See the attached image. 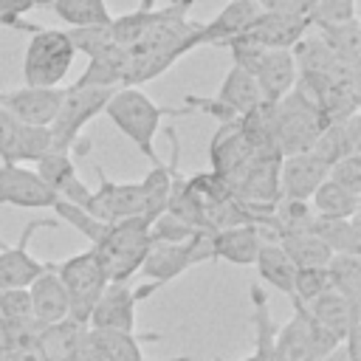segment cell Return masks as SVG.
I'll return each mask as SVG.
<instances>
[{
	"instance_id": "1",
	"label": "cell",
	"mask_w": 361,
	"mask_h": 361,
	"mask_svg": "<svg viewBox=\"0 0 361 361\" xmlns=\"http://www.w3.org/2000/svg\"><path fill=\"white\" fill-rule=\"evenodd\" d=\"M183 116L186 107H161L141 87H116L104 104V116L135 144V149L155 166L161 164L155 152V135L161 127V116Z\"/></svg>"
},
{
	"instance_id": "2",
	"label": "cell",
	"mask_w": 361,
	"mask_h": 361,
	"mask_svg": "<svg viewBox=\"0 0 361 361\" xmlns=\"http://www.w3.org/2000/svg\"><path fill=\"white\" fill-rule=\"evenodd\" d=\"M149 245H152L149 220L130 217V220L107 223L102 237L96 243H90V251H93L99 268L104 271L107 282H130L138 274L141 259L147 257Z\"/></svg>"
},
{
	"instance_id": "3",
	"label": "cell",
	"mask_w": 361,
	"mask_h": 361,
	"mask_svg": "<svg viewBox=\"0 0 361 361\" xmlns=\"http://www.w3.org/2000/svg\"><path fill=\"white\" fill-rule=\"evenodd\" d=\"M8 28L28 31V48L23 56V79L31 87H59L73 65V45L68 42L62 28H45L25 20H14Z\"/></svg>"
},
{
	"instance_id": "4",
	"label": "cell",
	"mask_w": 361,
	"mask_h": 361,
	"mask_svg": "<svg viewBox=\"0 0 361 361\" xmlns=\"http://www.w3.org/2000/svg\"><path fill=\"white\" fill-rule=\"evenodd\" d=\"M330 121L319 110V104L302 93L296 85L288 96H282L274 104V144L279 155H293V152H307L319 133Z\"/></svg>"
},
{
	"instance_id": "5",
	"label": "cell",
	"mask_w": 361,
	"mask_h": 361,
	"mask_svg": "<svg viewBox=\"0 0 361 361\" xmlns=\"http://www.w3.org/2000/svg\"><path fill=\"white\" fill-rule=\"evenodd\" d=\"M214 259L212 254V231H195L189 240L180 243H152L147 248V257L141 259V274L149 279L147 285L152 290L164 288L192 265Z\"/></svg>"
},
{
	"instance_id": "6",
	"label": "cell",
	"mask_w": 361,
	"mask_h": 361,
	"mask_svg": "<svg viewBox=\"0 0 361 361\" xmlns=\"http://www.w3.org/2000/svg\"><path fill=\"white\" fill-rule=\"evenodd\" d=\"M54 274L59 276L62 288H65V296H68V316H73L76 322L87 324V316L96 305V299L102 296V290L107 288V276L104 271L99 268L93 251H82V254H73L62 262H54L51 265Z\"/></svg>"
},
{
	"instance_id": "7",
	"label": "cell",
	"mask_w": 361,
	"mask_h": 361,
	"mask_svg": "<svg viewBox=\"0 0 361 361\" xmlns=\"http://www.w3.org/2000/svg\"><path fill=\"white\" fill-rule=\"evenodd\" d=\"M113 96L110 87H65L59 110L51 121V141H54V152H71V147L76 144L82 127L87 121H93L99 113H104L107 99Z\"/></svg>"
},
{
	"instance_id": "8",
	"label": "cell",
	"mask_w": 361,
	"mask_h": 361,
	"mask_svg": "<svg viewBox=\"0 0 361 361\" xmlns=\"http://www.w3.org/2000/svg\"><path fill=\"white\" fill-rule=\"evenodd\" d=\"M259 17V6L254 0H228L223 11H217L209 23L195 25V31L186 37V51H195L200 45L223 48L231 37L245 34V28Z\"/></svg>"
},
{
	"instance_id": "9",
	"label": "cell",
	"mask_w": 361,
	"mask_h": 361,
	"mask_svg": "<svg viewBox=\"0 0 361 361\" xmlns=\"http://www.w3.org/2000/svg\"><path fill=\"white\" fill-rule=\"evenodd\" d=\"M37 178L65 203H73L79 206L82 212H87L93 217V192L85 186V180L79 178L73 161H71V152H48L37 161Z\"/></svg>"
},
{
	"instance_id": "10",
	"label": "cell",
	"mask_w": 361,
	"mask_h": 361,
	"mask_svg": "<svg viewBox=\"0 0 361 361\" xmlns=\"http://www.w3.org/2000/svg\"><path fill=\"white\" fill-rule=\"evenodd\" d=\"M99 189L93 192V217L102 223H118L130 217H144V195L138 180H110L102 166H96Z\"/></svg>"
},
{
	"instance_id": "11",
	"label": "cell",
	"mask_w": 361,
	"mask_h": 361,
	"mask_svg": "<svg viewBox=\"0 0 361 361\" xmlns=\"http://www.w3.org/2000/svg\"><path fill=\"white\" fill-rule=\"evenodd\" d=\"M42 226L56 228V220L37 217V220H31L23 228V234H20V240L14 245H0V288H28L45 271V262H39L37 257H31V251H28L31 237Z\"/></svg>"
},
{
	"instance_id": "12",
	"label": "cell",
	"mask_w": 361,
	"mask_h": 361,
	"mask_svg": "<svg viewBox=\"0 0 361 361\" xmlns=\"http://www.w3.org/2000/svg\"><path fill=\"white\" fill-rule=\"evenodd\" d=\"M65 87H14V90H0V107L8 110L20 124H34V127H51L59 102H62Z\"/></svg>"
},
{
	"instance_id": "13",
	"label": "cell",
	"mask_w": 361,
	"mask_h": 361,
	"mask_svg": "<svg viewBox=\"0 0 361 361\" xmlns=\"http://www.w3.org/2000/svg\"><path fill=\"white\" fill-rule=\"evenodd\" d=\"M135 288L130 282H107L102 296L96 299L87 327L90 330H118V333H135Z\"/></svg>"
},
{
	"instance_id": "14",
	"label": "cell",
	"mask_w": 361,
	"mask_h": 361,
	"mask_svg": "<svg viewBox=\"0 0 361 361\" xmlns=\"http://www.w3.org/2000/svg\"><path fill=\"white\" fill-rule=\"evenodd\" d=\"M293 305V319L279 327L276 336H271V361H316V347H313V322L307 307L296 299L288 296Z\"/></svg>"
},
{
	"instance_id": "15",
	"label": "cell",
	"mask_w": 361,
	"mask_h": 361,
	"mask_svg": "<svg viewBox=\"0 0 361 361\" xmlns=\"http://www.w3.org/2000/svg\"><path fill=\"white\" fill-rule=\"evenodd\" d=\"M56 195L23 164H0V203L17 209H51Z\"/></svg>"
},
{
	"instance_id": "16",
	"label": "cell",
	"mask_w": 361,
	"mask_h": 361,
	"mask_svg": "<svg viewBox=\"0 0 361 361\" xmlns=\"http://www.w3.org/2000/svg\"><path fill=\"white\" fill-rule=\"evenodd\" d=\"M327 164L319 161L310 149L307 152H293V155H282L279 161V197L288 200H310V195L316 192V186L327 178Z\"/></svg>"
},
{
	"instance_id": "17",
	"label": "cell",
	"mask_w": 361,
	"mask_h": 361,
	"mask_svg": "<svg viewBox=\"0 0 361 361\" xmlns=\"http://www.w3.org/2000/svg\"><path fill=\"white\" fill-rule=\"evenodd\" d=\"M307 31H310V23L305 17L259 11V17L245 28L243 37L254 39L262 48H293Z\"/></svg>"
},
{
	"instance_id": "18",
	"label": "cell",
	"mask_w": 361,
	"mask_h": 361,
	"mask_svg": "<svg viewBox=\"0 0 361 361\" xmlns=\"http://www.w3.org/2000/svg\"><path fill=\"white\" fill-rule=\"evenodd\" d=\"M254 79L262 93V102L276 104L282 96H288L296 85V65L290 48H268Z\"/></svg>"
},
{
	"instance_id": "19",
	"label": "cell",
	"mask_w": 361,
	"mask_h": 361,
	"mask_svg": "<svg viewBox=\"0 0 361 361\" xmlns=\"http://www.w3.org/2000/svg\"><path fill=\"white\" fill-rule=\"evenodd\" d=\"M169 135V147H172V155H169V164H155L149 166V172L138 180L141 183V195H144V217L152 223L161 212H166V203H169V192H172V172L178 166V158H180V144H178V130L169 127L166 130Z\"/></svg>"
},
{
	"instance_id": "20",
	"label": "cell",
	"mask_w": 361,
	"mask_h": 361,
	"mask_svg": "<svg viewBox=\"0 0 361 361\" xmlns=\"http://www.w3.org/2000/svg\"><path fill=\"white\" fill-rule=\"evenodd\" d=\"M28 302H31V319L39 327L68 319V296L51 265H45V271L28 285Z\"/></svg>"
},
{
	"instance_id": "21",
	"label": "cell",
	"mask_w": 361,
	"mask_h": 361,
	"mask_svg": "<svg viewBox=\"0 0 361 361\" xmlns=\"http://www.w3.org/2000/svg\"><path fill=\"white\" fill-rule=\"evenodd\" d=\"M251 147L245 141V133L240 127V118L234 121H226L217 127L214 138H212V149H209V158H212V172L220 175L223 180L231 178L248 158H251Z\"/></svg>"
},
{
	"instance_id": "22",
	"label": "cell",
	"mask_w": 361,
	"mask_h": 361,
	"mask_svg": "<svg viewBox=\"0 0 361 361\" xmlns=\"http://www.w3.org/2000/svg\"><path fill=\"white\" fill-rule=\"evenodd\" d=\"M310 152L324 161L327 166H333L336 161H341L344 155H353V152H361V116L353 113L341 121H330L319 138L313 141Z\"/></svg>"
},
{
	"instance_id": "23",
	"label": "cell",
	"mask_w": 361,
	"mask_h": 361,
	"mask_svg": "<svg viewBox=\"0 0 361 361\" xmlns=\"http://www.w3.org/2000/svg\"><path fill=\"white\" fill-rule=\"evenodd\" d=\"M262 240V231L251 223L217 228L212 231V254L214 259H226L231 265H254Z\"/></svg>"
},
{
	"instance_id": "24",
	"label": "cell",
	"mask_w": 361,
	"mask_h": 361,
	"mask_svg": "<svg viewBox=\"0 0 361 361\" xmlns=\"http://www.w3.org/2000/svg\"><path fill=\"white\" fill-rule=\"evenodd\" d=\"M305 307H307V313H310L324 330H330L341 344H344V338H347L350 333H358V313H361V307L350 305V302H347L341 293H336L333 288L324 290V293H319L316 299H310Z\"/></svg>"
},
{
	"instance_id": "25",
	"label": "cell",
	"mask_w": 361,
	"mask_h": 361,
	"mask_svg": "<svg viewBox=\"0 0 361 361\" xmlns=\"http://www.w3.org/2000/svg\"><path fill=\"white\" fill-rule=\"evenodd\" d=\"M90 338L104 355V361H149L141 350V341H158L161 333L138 336V333H118V330H90ZM166 361H192V358L180 355V358H166Z\"/></svg>"
},
{
	"instance_id": "26",
	"label": "cell",
	"mask_w": 361,
	"mask_h": 361,
	"mask_svg": "<svg viewBox=\"0 0 361 361\" xmlns=\"http://www.w3.org/2000/svg\"><path fill=\"white\" fill-rule=\"evenodd\" d=\"M310 234H316L333 254H358L361 257V226L355 217H313Z\"/></svg>"
},
{
	"instance_id": "27",
	"label": "cell",
	"mask_w": 361,
	"mask_h": 361,
	"mask_svg": "<svg viewBox=\"0 0 361 361\" xmlns=\"http://www.w3.org/2000/svg\"><path fill=\"white\" fill-rule=\"evenodd\" d=\"M85 333H87V324H82L73 316H68V319H62L56 324L39 327L37 347H39V353H42L45 361H68Z\"/></svg>"
},
{
	"instance_id": "28",
	"label": "cell",
	"mask_w": 361,
	"mask_h": 361,
	"mask_svg": "<svg viewBox=\"0 0 361 361\" xmlns=\"http://www.w3.org/2000/svg\"><path fill=\"white\" fill-rule=\"evenodd\" d=\"M274 240L288 254L293 268H324L333 257V251L310 231H282Z\"/></svg>"
},
{
	"instance_id": "29",
	"label": "cell",
	"mask_w": 361,
	"mask_h": 361,
	"mask_svg": "<svg viewBox=\"0 0 361 361\" xmlns=\"http://www.w3.org/2000/svg\"><path fill=\"white\" fill-rule=\"evenodd\" d=\"M217 102H223L228 110H234L237 116H245L251 113L257 104H262V93L257 87V79L240 68H228L226 79L220 82V90L214 93Z\"/></svg>"
},
{
	"instance_id": "30",
	"label": "cell",
	"mask_w": 361,
	"mask_h": 361,
	"mask_svg": "<svg viewBox=\"0 0 361 361\" xmlns=\"http://www.w3.org/2000/svg\"><path fill=\"white\" fill-rule=\"evenodd\" d=\"M254 265H257V271H259V279L268 282L274 290H279V293H285V296L293 293V274H296V268H293V262L288 259V254L279 248L276 240H262Z\"/></svg>"
},
{
	"instance_id": "31",
	"label": "cell",
	"mask_w": 361,
	"mask_h": 361,
	"mask_svg": "<svg viewBox=\"0 0 361 361\" xmlns=\"http://www.w3.org/2000/svg\"><path fill=\"white\" fill-rule=\"evenodd\" d=\"M313 31L336 54V59L358 68V62H361V23L358 20L330 23V25H313Z\"/></svg>"
},
{
	"instance_id": "32",
	"label": "cell",
	"mask_w": 361,
	"mask_h": 361,
	"mask_svg": "<svg viewBox=\"0 0 361 361\" xmlns=\"http://www.w3.org/2000/svg\"><path fill=\"white\" fill-rule=\"evenodd\" d=\"M307 203H310L313 214H319V217H355L358 206H361V195H355V192L338 186L336 180L324 178L316 186V192L310 195Z\"/></svg>"
},
{
	"instance_id": "33",
	"label": "cell",
	"mask_w": 361,
	"mask_h": 361,
	"mask_svg": "<svg viewBox=\"0 0 361 361\" xmlns=\"http://www.w3.org/2000/svg\"><path fill=\"white\" fill-rule=\"evenodd\" d=\"M330 274V285L350 305L361 307V257L358 254H333L324 265Z\"/></svg>"
},
{
	"instance_id": "34",
	"label": "cell",
	"mask_w": 361,
	"mask_h": 361,
	"mask_svg": "<svg viewBox=\"0 0 361 361\" xmlns=\"http://www.w3.org/2000/svg\"><path fill=\"white\" fill-rule=\"evenodd\" d=\"M65 28H85V25H110L113 14L104 0H54L51 6Z\"/></svg>"
},
{
	"instance_id": "35",
	"label": "cell",
	"mask_w": 361,
	"mask_h": 361,
	"mask_svg": "<svg viewBox=\"0 0 361 361\" xmlns=\"http://www.w3.org/2000/svg\"><path fill=\"white\" fill-rule=\"evenodd\" d=\"M155 0H141L133 11H127V14H121V17H113V23H110V37H113V42L116 45H121V48H133L144 34H147V28L152 25V20H155Z\"/></svg>"
},
{
	"instance_id": "36",
	"label": "cell",
	"mask_w": 361,
	"mask_h": 361,
	"mask_svg": "<svg viewBox=\"0 0 361 361\" xmlns=\"http://www.w3.org/2000/svg\"><path fill=\"white\" fill-rule=\"evenodd\" d=\"M68 42L73 45L76 54H85L87 59H96V56H104L107 51L116 48L113 37H110V25H85V28H62Z\"/></svg>"
},
{
	"instance_id": "37",
	"label": "cell",
	"mask_w": 361,
	"mask_h": 361,
	"mask_svg": "<svg viewBox=\"0 0 361 361\" xmlns=\"http://www.w3.org/2000/svg\"><path fill=\"white\" fill-rule=\"evenodd\" d=\"M51 149H54V141H51V130L48 127L20 124L17 141H14V164H25V161H34L37 164Z\"/></svg>"
},
{
	"instance_id": "38",
	"label": "cell",
	"mask_w": 361,
	"mask_h": 361,
	"mask_svg": "<svg viewBox=\"0 0 361 361\" xmlns=\"http://www.w3.org/2000/svg\"><path fill=\"white\" fill-rule=\"evenodd\" d=\"M330 288L333 285H330L327 268H296V274H293V293L290 296H296L302 305H307L310 299H316L319 293H324Z\"/></svg>"
},
{
	"instance_id": "39",
	"label": "cell",
	"mask_w": 361,
	"mask_h": 361,
	"mask_svg": "<svg viewBox=\"0 0 361 361\" xmlns=\"http://www.w3.org/2000/svg\"><path fill=\"white\" fill-rule=\"evenodd\" d=\"M223 48H228V54H231V59H234V68H240V71H245V73H257V68H259V62H262V56H265V51L268 48H262V45H257L254 39H248V37H231Z\"/></svg>"
},
{
	"instance_id": "40",
	"label": "cell",
	"mask_w": 361,
	"mask_h": 361,
	"mask_svg": "<svg viewBox=\"0 0 361 361\" xmlns=\"http://www.w3.org/2000/svg\"><path fill=\"white\" fill-rule=\"evenodd\" d=\"M347 20H358L355 0H316L310 11V28L330 25V23H347Z\"/></svg>"
},
{
	"instance_id": "41",
	"label": "cell",
	"mask_w": 361,
	"mask_h": 361,
	"mask_svg": "<svg viewBox=\"0 0 361 361\" xmlns=\"http://www.w3.org/2000/svg\"><path fill=\"white\" fill-rule=\"evenodd\" d=\"M0 319L11 322H34L28 288H0Z\"/></svg>"
},
{
	"instance_id": "42",
	"label": "cell",
	"mask_w": 361,
	"mask_h": 361,
	"mask_svg": "<svg viewBox=\"0 0 361 361\" xmlns=\"http://www.w3.org/2000/svg\"><path fill=\"white\" fill-rule=\"evenodd\" d=\"M327 178L336 180L338 186L361 195V152H353V155H344L341 161H336L327 169Z\"/></svg>"
},
{
	"instance_id": "43",
	"label": "cell",
	"mask_w": 361,
	"mask_h": 361,
	"mask_svg": "<svg viewBox=\"0 0 361 361\" xmlns=\"http://www.w3.org/2000/svg\"><path fill=\"white\" fill-rule=\"evenodd\" d=\"M20 121L0 107V164H14V141H17Z\"/></svg>"
},
{
	"instance_id": "44",
	"label": "cell",
	"mask_w": 361,
	"mask_h": 361,
	"mask_svg": "<svg viewBox=\"0 0 361 361\" xmlns=\"http://www.w3.org/2000/svg\"><path fill=\"white\" fill-rule=\"evenodd\" d=\"M259 11H274V14H290V17H305L310 23V11L316 0H254Z\"/></svg>"
},
{
	"instance_id": "45",
	"label": "cell",
	"mask_w": 361,
	"mask_h": 361,
	"mask_svg": "<svg viewBox=\"0 0 361 361\" xmlns=\"http://www.w3.org/2000/svg\"><path fill=\"white\" fill-rule=\"evenodd\" d=\"M34 8V0H0V25H11L14 20H23Z\"/></svg>"
},
{
	"instance_id": "46",
	"label": "cell",
	"mask_w": 361,
	"mask_h": 361,
	"mask_svg": "<svg viewBox=\"0 0 361 361\" xmlns=\"http://www.w3.org/2000/svg\"><path fill=\"white\" fill-rule=\"evenodd\" d=\"M68 361H104V355L99 353V347L90 338V327H87V333L82 336V341L76 344V350H73V355Z\"/></svg>"
},
{
	"instance_id": "47",
	"label": "cell",
	"mask_w": 361,
	"mask_h": 361,
	"mask_svg": "<svg viewBox=\"0 0 361 361\" xmlns=\"http://www.w3.org/2000/svg\"><path fill=\"white\" fill-rule=\"evenodd\" d=\"M0 361H45V358H42L37 344H28V347H17V350H8V353H0Z\"/></svg>"
},
{
	"instance_id": "48",
	"label": "cell",
	"mask_w": 361,
	"mask_h": 361,
	"mask_svg": "<svg viewBox=\"0 0 361 361\" xmlns=\"http://www.w3.org/2000/svg\"><path fill=\"white\" fill-rule=\"evenodd\" d=\"M319 361H358V358H355L344 344H338L336 350H330V353H327V355H322Z\"/></svg>"
},
{
	"instance_id": "49",
	"label": "cell",
	"mask_w": 361,
	"mask_h": 361,
	"mask_svg": "<svg viewBox=\"0 0 361 361\" xmlns=\"http://www.w3.org/2000/svg\"><path fill=\"white\" fill-rule=\"evenodd\" d=\"M54 0H34V8H51Z\"/></svg>"
},
{
	"instance_id": "50",
	"label": "cell",
	"mask_w": 361,
	"mask_h": 361,
	"mask_svg": "<svg viewBox=\"0 0 361 361\" xmlns=\"http://www.w3.org/2000/svg\"><path fill=\"white\" fill-rule=\"evenodd\" d=\"M0 245H6V243H3V240H0Z\"/></svg>"
}]
</instances>
